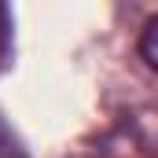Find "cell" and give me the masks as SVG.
<instances>
[{
    "label": "cell",
    "mask_w": 158,
    "mask_h": 158,
    "mask_svg": "<svg viewBox=\"0 0 158 158\" xmlns=\"http://www.w3.org/2000/svg\"><path fill=\"white\" fill-rule=\"evenodd\" d=\"M140 55L147 66H158V19H147L143 37H140Z\"/></svg>",
    "instance_id": "obj_1"
}]
</instances>
